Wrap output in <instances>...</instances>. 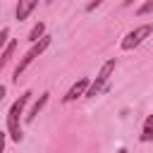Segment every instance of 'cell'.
I'll use <instances>...</instances> for the list:
<instances>
[{
    "label": "cell",
    "instance_id": "10",
    "mask_svg": "<svg viewBox=\"0 0 153 153\" xmlns=\"http://www.w3.org/2000/svg\"><path fill=\"white\" fill-rule=\"evenodd\" d=\"M141 141H143V143L153 141V115H148V117H146V122H143V129H141Z\"/></svg>",
    "mask_w": 153,
    "mask_h": 153
},
{
    "label": "cell",
    "instance_id": "5",
    "mask_svg": "<svg viewBox=\"0 0 153 153\" xmlns=\"http://www.w3.org/2000/svg\"><path fill=\"white\" fill-rule=\"evenodd\" d=\"M88 76H81V79H76L72 86H69V91L62 96V103H72V100H76V98H81V96H86V88H88Z\"/></svg>",
    "mask_w": 153,
    "mask_h": 153
},
{
    "label": "cell",
    "instance_id": "4",
    "mask_svg": "<svg viewBox=\"0 0 153 153\" xmlns=\"http://www.w3.org/2000/svg\"><path fill=\"white\" fill-rule=\"evenodd\" d=\"M151 33H153V24H141V26L131 29V31L122 38V50H134V48H139Z\"/></svg>",
    "mask_w": 153,
    "mask_h": 153
},
{
    "label": "cell",
    "instance_id": "11",
    "mask_svg": "<svg viewBox=\"0 0 153 153\" xmlns=\"http://www.w3.org/2000/svg\"><path fill=\"white\" fill-rule=\"evenodd\" d=\"M151 12H153V0H146V2H143V5L136 10V14H139V17H143V14H151Z\"/></svg>",
    "mask_w": 153,
    "mask_h": 153
},
{
    "label": "cell",
    "instance_id": "13",
    "mask_svg": "<svg viewBox=\"0 0 153 153\" xmlns=\"http://www.w3.org/2000/svg\"><path fill=\"white\" fill-rule=\"evenodd\" d=\"M103 2H105V0H91V2L86 5V12H93V10H96L98 5H103Z\"/></svg>",
    "mask_w": 153,
    "mask_h": 153
},
{
    "label": "cell",
    "instance_id": "8",
    "mask_svg": "<svg viewBox=\"0 0 153 153\" xmlns=\"http://www.w3.org/2000/svg\"><path fill=\"white\" fill-rule=\"evenodd\" d=\"M14 48H17V43H14V41H7V45H5L2 53H0V69L7 67V62H10L12 55H14Z\"/></svg>",
    "mask_w": 153,
    "mask_h": 153
},
{
    "label": "cell",
    "instance_id": "16",
    "mask_svg": "<svg viewBox=\"0 0 153 153\" xmlns=\"http://www.w3.org/2000/svg\"><path fill=\"white\" fill-rule=\"evenodd\" d=\"M131 2H134V0H124V7H129V5H131Z\"/></svg>",
    "mask_w": 153,
    "mask_h": 153
},
{
    "label": "cell",
    "instance_id": "15",
    "mask_svg": "<svg viewBox=\"0 0 153 153\" xmlns=\"http://www.w3.org/2000/svg\"><path fill=\"white\" fill-rule=\"evenodd\" d=\"M5 93H7V88H5L2 84H0V103H2V98H5Z\"/></svg>",
    "mask_w": 153,
    "mask_h": 153
},
{
    "label": "cell",
    "instance_id": "6",
    "mask_svg": "<svg viewBox=\"0 0 153 153\" xmlns=\"http://www.w3.org/2000/svg\"><path fill=\"white\" fill-rule=\"evenodd\" d=\"M36 5H38V0H17V10H14V17H17V22H24V19H29V14L36 10Z\"/></svg>",
    "mask_w": 153,
    "mask_h": 153
},
{
    "label": "cell",
    "instance_id": "7",
    "mask_svg": "<svg viewBox=\"0 0 153 153\" xmlns=\"http://www.w3.org/2000/svg\"><path fill=\"white\" fill-rule=\"evenodd\" d=\"M48 96H50V93H41V98H38L36 103H33V108H31V110H29V115L24 117L26 122H33V117H36V115H38V112H41V110L45 108V103H48Z\"/></svg>",
    "mask_w": 153,
    "mask_h": 153
},
{
    "label": "cell",
    "instance_id": "9",
    "mask_svg": "<svg viewBox=\"0 0 153 153\" xmlns=\"http://www.w3.org/2000/svg\"><path fill=\"white\" fill-rule=\"evenodd\" d=\"M43 36H45V24H43V22H38V24L29 31V36H26V38H29V43H38Z\"/></svg>",
    "mask_w": 153,
    "mask_h": 153
},
{
    "label": "cell",
    "instance_id": "2",
    "mask_svg": "<svg viewBox=\"0 0 153 153\" xmlns=\"http://www.w3.org/2000/svg\"><path fill=\"white\" fill-rule=\"evenodd\" d=\"M115 67H117L115 57H110V60H105V62H103V67H100L98 76H96V79L88 84V88H86V96H88V98H96L100 91H105V88H108V81H110V76L115 74Z\"/></svg>",
    "mask_w": 153,
    "mask_h": 153
},
{
    "label": "cell",
    "instance_id": "12",
    "mask_svg": "<svg viewBox=\"0 0 153 153\" xmlns=\"http://www.w3.org/2000/svg\"><path fill=\"white\" fill-rule=\"evenodd\" d=\"M7 38H10V29H2V31H0V53H2V48L7 45Z\"/></svg>",
    "mask_w": 153,
    "mask_h": 153
},
{
    "label": "cell",
    "instance_id": "14",
    "mask_svg": "<svg viewBox=\"0 0 153 153\" xmlns=\"http://www.w3.org/2000/svg\"><path fill=\"white\" fill-rule=\"evenodd\" d=\"M5 139H7V131H0V153L5 151Z\"/></svg>",
    "mask_w": 153,
    "mask_h": 153
},
{
    "label": "cell",
    "instance_id": "1",
    "mask_svg": "<svg viewBox=\"0 0 153 153\" xmlns=\"http://www.w3.org/2000/svg\"><path fill=\"white\" fill-rule=\"evenodd\" d=\"M29 98H31V91H24V93L10 105V112H7V136H10L14 143H19V141L24 139V134H22V112H24Z\"/></svg>",
    "mask_w": 153,
    "mask_h": 153
},
{
    "label": "cell",
    "instance_id": "17",
    "mask_svg": "<svg viewBox=\"0 0 153 153\" xmlns=\"http://www.w3.org/2000/svg\"><path fill=\"white\" fill-rule=\"evenodd\" d=\"M117 153H129V151H127V148H120V151H117Z\"/></svg>",
    "mask_w": 153,
    "mask_h": 153
},
{
    "label": "cell",
    "instance_id": "3",
    "mask_svg": "<svg viewBox=\"0 0 153 153\" xmlns=\"http://www.w3.org/2000/svg\"><path fill=\"white\" fill-rule=\"evenodd\" d=\"M48 45H50V36H43L38 43H31V48L26 50V55H24V57L19 60V65L14 67V81H19V76L24 74V69H26L36 57H41V55H43V50H45Z\"/></svg>",
    "mask_w": 153,
    "mask_h": 153
}]
</instances>
